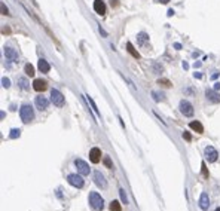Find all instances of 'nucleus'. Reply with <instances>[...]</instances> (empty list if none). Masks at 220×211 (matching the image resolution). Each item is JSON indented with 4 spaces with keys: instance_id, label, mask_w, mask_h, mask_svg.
<instances>
[{
    "instance_id": "obj_6",
    "label": "nucleus",
    "mask_w": 220,
    "mask_h": 211,
    "mask_svg": "<svg viewBox=\"0 0 220 211\" xmlns=\"http://www.w3.org/2000/svg\"><path fill=\"white\" fill-rule=\"evenodd\" d=\"M204 155H205V159L208 160V162H216L217 158H219V153L213 146H207L204 149Z\"/></svg>"
},
{
    "instance_id": "obj_1",
    "label": "nucleus",
    "mask_w": 220,
    "mask_h": 211,
    "mask_svg": "<svg viewBox=\"0 0 220 211\" xmlns=\"http://www.w3.org/2000/svg\"><path fill=\"white\" fill-rule=\"evenodd\" d=\"M19 118L24 123H30L34 119V110L30 104H24L19 109Z\"/></svg>"
},
{
    "instance_id": "obj_14",
    "label": "nucleus",
    "mask_w": 220,
    "mask_h": 211,
    "mask_svg": "<svg viewBox=\"0 0 220 211\" xmlns=\"http://www.w3.org/2000/svg\"><path fill=\"white\" fill-rule=\"evenodd\" d=\"M94 10L98 15H104L106 14V3L103 0H95L94 2Z\"/></svg>"
},
{
    "instance_id": "obj_8",
    "label": "nucleus",
    "mask_w": 220,
    "mask_h": 211,
    "mask_svg": "<svg viewBox=\"0 0 220 211\" xmlns=\"http://www.w3.org/2000/svg\"><path fill=\"white\" fill-rule=\"evenodd\" d=\"M3 52H5L6 59L12 61V63H15V61L18 59V52L15 51L14 48H10V46H5V48H3Z\"/></svg>"
},
{
    "instance_id": "obj_15",
    "label": "nucleus",
    "mask_w": 220,
    "mask_h": 211,
    "mask_svg": "<svg viewBox=\"0 0 220 211\" xmlns=\"http://www.w3.org/2000/svg\"><path fill=\"white\" fill-rule=\"evenodd\" d=\"M199 207H201V210H208V207H210V198H208V193H201V198H199Z\"/></svg>"
},
{
    "instance_id": "obj_23",
    "label": "nucleus",
    "mask_w": 220,
    "mask_h": 211,
    "mask_svg": "<svg viewBox=\"0 0 220 211\" xmlns=\"http://www.w3.org/2000/svg\"><path fill=\"white\" fill-rule=\"evenodd\" d=\"M152 95H153V100H155V101H164V100H165V95H162V92L159 94V92H156V91H153Z\"/></svg>"
},
{
    "instance_id": "obj_24",
    "label": "nucleus",
    "mask_w": 220,
    "mask_h": 211,
    "mask_svg": "<svg viewBox=\"0 0 220 211\" xmlns=\"http://www.w3.org/2000/svg\"><path fill=\"white\" fill-rule=\"evenodd\" d=\"M103 164H104L106 168H109V169L113 168V162H112V159H110L109 156H104V158H103Z\"/></svg>"
},
{
    "instance_id": "obj_12",
    "label": "nucleus",
    "mask_w": 220,
    "mask_h": 211,
    "mask_svg": "<svg viewBox=\"0 0 220 211\" xmlns=\"http://www.w3.org/2000/svg\"><path fill=\"white\" fill-rule=\"evenodd\" d=\"M205 97H207V100H208L210 103H214V104L220 103V94H217L213 89H207L205 91Z\"/></svg>"
},
{
    "instance_id": "obj_20",
    "label": "nucleus",
    "mask_w": 220,
    "mask_h": 211,
    "mask_svg": "<svg viewBox=\"0 0 220 211\" xmlns=\"http://www.w3.org/2000/svg\"><path fill=\"white\" fill-rule=\"evenodd\" d=\"M24 71H25V74H27V76H30V77H33V76H34V67H33L30 63H28V64H25Z\"/></svg>"
},
{
    "instance_id": "obj_25",
    "label": "nucleus",
    "mask_w": 220,
    "mask_h": 211,
    "mask_svg": "<svg viewBox=\"0 0 220 211\" xmlns=\"http://www.w3.org/2000/svg\"><path fill=\"white\" fill-rule=\"evenodd\" d=\"M158 83H159V85H162V86H165V88H171V86H173V83H171L170 80H168V79H159V80H158Z\"/></svg>"
},
{
    "instance_id": "obj_22",
    "label": "nucleus",
    "mask_w": 220,
    "mask_h": 211,
    "mask_svg": "<svg viewBox=\"0 0 220 211\" xmlns=\"http://www.w3.org/2000/svg\"><path fill=\"white\" fill-rule=\"evenodd\" d=\"M110 210L112 211H122V207H121L119 201H112L110 202Z\"/></svg>"
},
{
    "instance_id": "obj_32",
    "label": "nucleus",
    "mask_w": 220,
    "mask_h": 211,
    "mask_svg": "<svg viewBox=\"0 0 220 211\" xmlns=\"http://www.w3.org/2000/svg\"><path fill=\"white\" fill-rule=\"evenodd\" d=\"M2 12H3V15H9V10H8V8L5 6V3H2Z\"/></svg>"
},
{
    "instance_id": "obj_27",
    "label": "nucleus",
    "mask_w": 220,
    "mask_h": 211,
    "mask_svg": "<svg viewBox=\"0 0 220 211\" xmlns=\"http://www.w3.org/2000/svg\"><path fill=\"white\" fill-rule=\"evenodd\" d=\"M19 135H21V129H15V128H14V129L10 131L9 137H10V138H17V137H19Z\"/></svg>"
},
{
    "instance_id": "obj_36",
    "label": "nucleus",
    "mask_w": 220,
    "mask_h": 211,
    "mask_svg": "<svg viewBox=\"0 0 220 211\" xmlns=\"http://www.w3.org/2000/svg\"><path fill=\"white\" fill-rule=\"evenodd\" d=\"M110 2H112V6H113V5H115V6L118 5V0H110Z\"/></svg>"
},
{
    "instance_id": "obj_29",
    "label": "nucleus",
    "mask_w": 220,
    "mask_h": 211,
    "mask_svg": "<svg viewBox=\"0 0 220 211\" xmlns=\"http://www.w3.org/2000/svg\"><path fill=\"white\" fill-rule=\"evenodd\" d=\"M201 168H202V176H204L205 178H208V171H207V165H205V162H202Z\"/></svg>"
},
{
    "instance_id": "obj_31",
    "label": "nucleus",
    "mask_w": 220,
    "mask_h": 211,
    "mask_svg": "<svg viewBox=\"0 0 220 211\" xmlns=\"http://www.w3.org/2000/svg\"><path fill=\"white\" fill-rule=\"evenodd\" d=\"M183 138H185L186 141H190V140H192V135H190L189 132H183Z\"/></svg>"
},
{
    "instance_id": "obj_30",
    "label": "nucleus",
    "mask_w": 220,
    "mask_h": 211,
    "mask_svg": "<svg viewBox=\"0 0 220 211\" xmlns=\"http://www.w3.org/2000/svg\"><path fill=\"white\" fill-rule=\"evenodd\" d=\"M2 85H3V88H9V86H10V80L8 77H3L2 79Z\"/></svg>"
},
{
    "instance_id": "obj_37",
    "label": "nucleus",
    "mask_w": 220,
    "mask_h": 211,
    "mask_svg": "<svg viewBox=\"0 0 220 211\" xmlns=\"http://www.w3.org/2000/svg\"><path fill=\"white\" fill-rule=\"evenodd\" d=\"M174 48H177V49H180V48H182V45H180V43H176V45H174Z\"/></svg>"
},
{
    "instance_id": "obj_26",
    "label": "nucleus",
    "mask_w": 220,
    "mask_h": 211,
    "mask_svg": "<svg viewBox=\"0 0 220 211\" xmlns=\"http://www.w3.org/2000/svg\"><path fill=\"white\" fill-rule=\"evenodd\" d=\"M88 101H89V104H91V107H92V110H94V113H95L97 116H100V111H98V109H97V106H95L94 100H92L91 97H88Z\"/></svg>"
},
{
    "instance_id": "obj_19",
    "label": "nucleus",
    "mask_w": 220,
    "mask_h": 211,
    "mask_svg": "<svg viewBox=\"0 0 220 211\" xmlns=\"http://www.w3.org/2000/svg\"><path fill=\"white\" fill-rule=\"evenodd\" d=\"M137 40H138V45H144V43L149 40V36H147L146 33L141 31V33H138V34H137Z\"/></svg>"
},
{
    "instance_id": "obj_28",
    "label": "nucleus",
    "mask_w": 220,
    "mask_h": 211,
    "mask_svg": "<svg viewBox=\"0 0 220 211\" xmlns=\"http://www.w3.org/2000/svg\"><path fill=\"white\" fill-rule=\"evenodd\" d=\"M119 195H121L122 202H124V204H128V199H126V195H125V190H124V189H121V190H119Z\"/></svg>"
},
{
    "instance_id": "obj_7",
    "label": "nucleus",
    "mask_w": 220,
    "mask_h": 211,
    "mask_svg": "<svg viewBox=\"0 0 220 211\" xmlns=\"http://www.w3.org/2000/svg\"><path fill=\"white\" fill-rule=\"evenodd\" d=\"M74 167H76V169H77L79 174H82V176H88L89 174V167H88V164L85 162V160L74 159Z\"/></svg>"
},
{
    "instance_id": "obj_9",
    "label": "nucleus",
    "mask_w": 220,
    "mask_h": 211,
    "mask_svg": "<svg viewBox=\"0 0 220 211\" xmlns=\"http://www.w3.org/2000/svg\"><path fill=\"white\" fill-rule=\"evenodd\" d=\"M94 181H95V184L98 186V187H101V189H106L107 187V181H106L104 176H103L100 171L94 172Z\"/></svg>"
},
{
    "instance_id": "obj_5",
    "label": "nucleus",
    "mask_w": 220,
    "mask_h": 211,
    "mask_svg": "<svg viewBox=\"0 0 220 211\" xmlns=\"http://www.w3.org/2000/svg\"><path fill=\"white\" fill-rule=\"evenodd\" d=\"M178 109H180V111H182V115H185V116H187V118L193 116V106H192L189 101L182 100V101H180Z\"/></svg>"
},
{
    "instance_id": "obj_16",
    "label": "nucleus",
    "mask_w": 220,
    "mask_h": 211,
    "mask_svg": "<svg viewBox=\"0 0 220 211\" xmlns=\"http://www.w3.org/2000/svg\"><path fill=\"white\" fill-rule=\"evenodd\" d=\"M37 67H39V70H40V73H49V70H51V66H49V63L46 59H43V58H40L39 59V64H37Z\"/></svg>"
},
{
    "instance_id": "obj_2",
    "label": "nucleus",
    "mask_w": 220,
    "mask_h": 211,
    "mask_svg": "<svg viewBox=\"0 0 220 211\" xmlns=\"http://www.w3.org/2000/svg\"><path fill=\"white\" fill-rule=\"evenodd\" d=\"M89 205H91L92 210H95V211H101L103 207H104V201H103L101 195L97 193V192L89 193Z\"/></svg>"
},
{
    "instance_id": "obj_11",
    "label": "nucleus",
    "mask_w": 220,
    "mask_h": 211,
    "mask_svg": "<svg viewBox=\"0 0 220 211\" xmlns=\"http://www.w3.org/2000/svg\"><path fill=\"white\" fill-rule=\"evenodd\" d=\"M36 107L39 109V110H46L48 109V106H49V101H48V98L46 97H42V95H39V97H36Z\"/></svg>"
},
{
    "instance_id": "obj_35",
    "label": "nucleus",
    "mask_w": 220,
    "mask_h": 211,
    "mask_svg": "<svg viewBox=\"0 0 220 211\" xmlns=\"http://www.w3.org/2000/svg\"><path fill=\"white\" fill-rule=\"evenodd\" d=\"M173 14H174V10H173V9H170V10H168V17H171Z\"/></svg>"
},
{
    "instance_id": "obj_38",
    "label": "nucleus",
    "mask_w": 220,
    "mask_h": 211,
    "mask_svg": "<svg viewBox=\"0 0 220 211\" xmlns=\"http://www.w3.org/2000/svg\"><path fill=\"white\" fill-rule=\"evenodd\" d=\"M217 89H220V83H216V91Z\"/></svg>"
},
{
    "instance_id": "obj_21",
    "label": "nucleus",
    "mask_w": 220,
    "mask_h": 211,
    "mask_svg": "<svg viewBox=\"0 0 220 211\" xmlns=\"http://www.w3.org/2000/svg\"><path fill=\"white\" fill-rule=\"evenodd\" d=\"M18 83H19V88H21V89H24V91H27V89L30 88L27 79H24V77H19V79H18Z\"/></svg>"
},
{
    "instance_id": "obj_4",
    "label": "nucleus",
    "mask_w": 220,
    "mask_h": 211,
    "mask_svg": "<svg viewBox=\"0 0 220 211\" xmlns=\"http://www.w3.org/2000/svg\"><path fill=\"white\" fill-rule=\"evenodd\" d=\"M67 181H69V184H71L73 187H77V189L83 187V184H85L82 174H69L67 176Z\"/></svg>"
},
{
    "instance_id": "obj_33",
    "label": "nucleus",
    "mask_w": 220,
    "mask_h": 211,
    "mask_svg": "<svg viewBox=\"0 0 220 211\" xmlns=\"http://www.w3.org/2000/svg\"><path fill=\"white\" fill-rule=\"evenodd\" d=\"M158 2H159V3H164V5H167L168 2H170V0H158Z\"/></svg>"
},
{
    "instance_id": "obj_18",
    "label": "nucleus",
    "mask_w": 220,
    "mask_h": 211,
    "mask_svg": "<svg viewBox=\"0 0 220 211\" xmlns=\"http://www.w3.org/2000/svg\"><path fill=\"white\" fill-rule=\"evenodd\" d=\"M126 51H128L129 54H131V55H133L134 58H137V59L140 58V54H138V52L135 51V49H134V46H133V43H129V42L126 43Z\"/></svg>"
},
{
    "instance_id": "obj_39",
    "label": "nucleus",
    "mask_w": 220,
    "mask_h": 211,
    "mask_svg": "<svg viewBox=\"0 0 220 211\" xmlns=\"http://www.w3.org/2000/svg\"><path fill=\"white\" fill-rule=\"evenodd\" d=\"M214 211H220V207H219V208H216V210H214Z\"/></svg>"
},
{
    "instance_id": "obj_17",
    "label": "nucleus",
    "mask_w": 220,
    "mask_h": 211,
    "mask_svg": "<svg viewBox=\"0 0 220 211\" xmlns=\"http://www.w3.org/2000/svg\"><path fill=\"white\" fill-rule=\"evenodd\" d=\"M189 127H190V129H193V131L198 132V134H202V132H204V127H202V123H201L199 120H192V122L189 123Z\"/></svg>"
},
{
    "instance_id": "obj_34",
    "label": "nucleus",
    "mask_w": 220,
    "mask_h": 211,
    "mask_svg": "<svg viewBox=\"0 0 220 211\" xmlns=\"http://www.w3.org/2000/svg\"><path fill=\"white\" fill-rule=\"evenodd\" d=\"M100 33H101V34H103V36H107V33H106V31H104V30H103V28H101V27H100Z\"/></svg>"
},
{
    "instance_id": "obj_10",
    "label": "nucleus",
    "mask_w": 220,
    "mask_h": 211,
    "mask_svg": "<svg viewBox=\"0 0 220 211\" xmlns=\"http://www.w3.org/2000/svg\"><path fill=\"white\" fill-rule=\"evenodd\" d=\"M89 160H91L92 164H98L101 160V150L98 147H92L91 150H89Z\"/></svg>"
},
{
    "instance_id": "obj_13",
    "label": "nucleus",
    "mask_w": 220,
    "mask_h": 211,
    "mask_svg": "<svg viewBox=\"0 0 220 211\" xmlns=\"http://www.w3.org/2000/svg\"><path fill=\"white\" fill-rule=\"evenodd\" d=\"M46 88H48L46 80H42V79H34V82H33V89H34V91H37V92H43Z\"/></svg>"
},
{
    "instance_id": "obj_3",
    "label": "nucleus",
    "mask_w": 220,
    "mask_h": 211,
    "mask_svg": "<svg viewBox=\"0 0 220 211\" xmlns=\"http://www.w3.org/2000/svg\"><path fill=\"white\" fill-rule=\"evenodd\" d=\"M51 101L54 103V106L57 107H62L64 103H66V100H64V95L58 91V89H51Z\"/></svg>"
}]
</instances>
